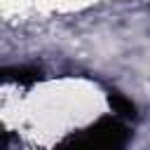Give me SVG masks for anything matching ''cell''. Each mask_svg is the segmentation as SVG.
<instances>
[{
  "label": "cell",
  "mask_w": 150,
  "mask_h": 150,
  "mask_svg": "<svg viewBox=\"0 0 150 150\" xmlns=\"http://www.w3.org/2000/svg\"><path fill=\"white\" fill-rule=\"evenodd\" d=\"M127 141V129L120 124V122H115V120H101V122H96L91 129H87L84 131V136H80V138H70V143H75V145H122Z\"/></svg>",
  "instance_id": "6da1fadb"
}]
</instances>
